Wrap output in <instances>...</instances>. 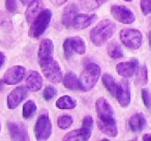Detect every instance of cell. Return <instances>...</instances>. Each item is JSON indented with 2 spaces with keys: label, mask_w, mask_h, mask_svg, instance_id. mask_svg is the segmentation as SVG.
I'll use <instances>...</instances> for the list:
<instances>
[{
  "label": "cell",
  "mask_w": 151,
  "mask_h": 141,
  "mask_svg": "<svg viewBox=\"0 0 151 141\" xmlns=\"http://www.w3.org/2000/svg\"><path fill=\"white\" fill-rule=\"evenodd\" d=\"M140 7L144 15L151 14V0H141Z\"/></svg>",
  "instance_id": "33"
},
{
  "label": "cell",
  "mask_w": 151,
  "mask_h": 141,
  "mask_svg": "<svg viewBox=\"0 0 151 141\" xmlns=\"http://www.w3.org/2000/svg\"><path fill=\"white\" fill-rule=\"evenodd\" d=\"M40 65L42 67L45 78L53 83H59L63 80L61 67L54 58L40 59Z\"/></svg>",
  "instance_id": "3"
},
{
  "label": "cell",
  "mask_w": 151,
  "mask_h": 141,
  "mask_svg": "<svg viewBox=\"0 0 151 141\" xmlns=\"http://www.w3.org/2000/svg\"><path fill=\"white\" fill-rule=\"evenodd\" d=\"M63 50H64V55H65V58L69 59L73 54V48H71L70 44H69V40L66 38L63 43Z\"/></svg>",
  "instance_id": "34"
},
{
  "label": "cell",
  "mask_w": 151,
  "mask_h": 141,
  "mask_svg": "<svg viewBox=\"0 0 151 141\" xmlns=\"http://www.w3.org/2000/svg\"><path fill=\"white\" fill-rule=\"evenodd\" d=\"M91 136V131L86 130V129L82 128L79 129V130L71 131V132L67 133L64 137H63V140L66 141H75V140H80V141H85L88 140Z\"/></svg>",
  "instance_id": "20"
},
{
  "label": "cell",
  "mask_w": 151,
  "mask_h": 141,
  "mask_svg": "<svg viewBox=\"0 0 151 141\" xmlns=\"http://www.w3.org/2000/svg\"><path fill=\"white\" fill-rule=\"evenodd\" d=\"M142 99H143V102H144V105L146 106V108L148 109H151V93L149 89L147 88H143L142 91Z\"/></svg>",
  "instance_id": "31"
},
{
  "label": "cell",
  "mask_w": 151,
  "mask_h": 141,
  "mask_svg": "<svg viewBox=\"0 0 151 141\" xmlns=\"http://www.w3.org/2000/svg\"><path fill=\"white\" fill-rule=\"evenodd\" d=\"M31 0H21V2L23 3V4H27V3H29Z\"/></svg>",
  "instance_id": "41"
},
{
  "label": "cell",
  "mask_w": 151,
  "mask_h": 141,
  "mask_svg": "<svg viewBox=\"0 0 151 141\" xmlns=\"http://www.w3.org/2000/svg\"><path fill=\"white\" fill-rule=\"evenodd\" d=\"M115 97L117 98L118 103L123 108L128 107L130 103V91H129V85L128 82L123 79L117 84V89H116Z\"/></svg>",
  "instance_id": "11"
},
{
  "label": "cell",
  "mask_w": 151,
  "mask_h": 141,
  "mask_svg": "<svg viewBox=\"0 0 151 141\" xmlns=\"http://www.w3.org/2000/svg\"><path fill=\"white\" fill-rule=\"evenodd\" d=\"M111 14L117 21L123 24H132L136 19L134 13L123 5H113L111 7Z\"/></svg>",
  "instance_id": "7"
},
{
  "label": "cell",
  "mask_w": 151,
  "mask_h": 141,
  "mask_svg": "<svg viewBox=\"0 0 151 141\" xmlns=\"http://www.w3.org/2000/svg\"><path fill=\"white\" fill-rule=\"evenodd\" d=\"M42 86V77L36 71H31L26 78V87L31 91H38Z\"/></svg>",
  "instance_id": "15"
},
{
  "label": "cell",
  "mask_w": 151,
  "mask_h": 141,
  "mask_svg": "<svg viewBox=\"0 0 151 141\" xmlns=\"http://www.w3.org/2000/svg\"><path fill=\"white\" fill-rule=\"evenodd\" d=\"M97 127L99 129L104 133V134L108 135L111 137H116L118 134V129L117 124H116L115 120H101L97 119Z\"/></svg>",
  "instance_id": "18"
},
{
  "label": "cell",
  "mask_w": 151,
  "mask_h": 141,
  "mask_svg": "<svg viewBox=\"0 0 151 141\" xmlns=\"http://www.w3.org/2000/svg\"><path fill=\"white\" fill-rule=\"evenodd\" d=\"M77 106V101L69 95H63L56 102V107L59 109H73Z\"/></svg>",
  "instance_id": "25"
},
{
  "label": "cell",
  "mask_w": 151,
  "mask_h": 141,
  "mask_svg": "<svg viewBox=\"0 0 151 141\" xmlns=\"http://www.w3.org/2000/svg\"><path fill=\"white\" fill-rule=\"evenodd\" d=\"M103 83L105 85V87L107 88V90L111 93L112 95L115 97L116 95V89H117V84H116L114 78L110 74H104L103 76Z\"/></svg>",
  "instance_id": "27"
},
{
  "label": "cell",
  "mask_w": 151,
  "mask_h": 141,
  "mask_svg": "<svg viewBox=\"0 0 151 141\" xmlns=\"http://www.w3.org/2000/svg\"><path fill=\"white\" fill-rule=\"evenodd\" d=\"M148 82V71H147L146 65H143L139 69L138 75H137V83L140 85H146Z\"/></svg>",
  "instance_id": "29"
},
{
  "label": "cell",
  "mask_w": 151,
  "mask_h": 141,
  "mask_svg": "<svg viewBox=\"0 0 151 141\" xmlns=\"http://www.w3.org/2000/svg\"><path fill=\"white\" fill-rule=\"evenodd\" d=\"M108 0H79V7L83 11L90 12L99 9Z\"/></svg>",
  "instance_id": "22"
},
{
  "label": "cell",
  "mask_w": 151,
  "mask_h": 141,
  "mask_svg": "<svg viewBox=\"0 0 151 141\" xmlns=\"http://www.w3.org/2000/svg\"><path fill=\"white\" fill-rule=\"evenodd\" d=\"M34 134L37 140H47L52 134V124L47 112L40 114L34 126Z\"/></svg>",
  "instance_id": "6"
},
{
  "label": "cell",
  "mask_w": 151,
  "mask_h": 141,
  "mask_svg": "<svg viewBox=\"0 0 151 141\" xmlns=\"http://www.w3.org/2000/svg\"><path fill=\"white\" fill-rule=\"evenodd\" d=\"M143 140L144 141H148V140H151V135L149 134H146L143 136Z\"/></svg>",
  "instance_id": "39"
},
{
  "label": "cell",
  "mask_w": 151,
  "mask_h": 141,
  "mask_svg": "<svg viewBox=\"0 0 151 141\" xmlns=\"http://www.w3.org/2000/svg\"><path fill=\"white\" fill-rule=\"evenodd\" d=\"M119 36L122 44L132 50L139 49L143 42L142 32L139 31L138 29H132V28L123 29L120 31Z\"/></svg>",
  "instance_id": "5"
},
{
  "label": "cell",
  "mask_w": 151,
  "mask_h": 141,
  "mask_svg": "<svg viewBox=\"0 0 151 141\" xmlns=\"http://www.w3.org/2000/svg\"><path fill=\"white\" fill-rule=\"evenodd\" d=\"M108 54L113 59L121 58V57L123 56L121 46H120L116 40H113V42L109 43V45H108Z\"/></svg>",
  "instance_id": "26"
},
{
  "label": "cell",
  "mask_w": 151,
  "mask_h": 141,
  "mask_svg": "<svg viewBox=\"0 0 151 141\" xmlns=\"http://www.w3.org/2000/svg\"><path fill=\"white\" fill-rule=\"evenodd\" d=\"M129 128L132 132H141L146 126V119H145L144 114L136 113L129 118Z\"/></svg>",
  "instance_id": "21"
},
{
  "label": "cell",
  "mask_w": 151,
  "mask_h": 141,
  "mask_svg": "<svg viewBox=\"0 0 151 141\" xmlns=\"http://www.w3.org/2000/svg\"><path fill=\"white\" fill-rule=\"evenodd\" d=\"M54 53V45L53 42L49 38L42 40L38 48V58L40 59H48L52 58Z\"/></svg>",
  "instance_id": "19"
},
{
  "label": "cell",
  "mask_w": 151,
  "mask_h": 141,
  "mask_svg": "<svg viewBox=\"0 0 151 141\" xmlns=\"http://www.w3.org/2000/svg\"><path fill=\"white\" fill-rule=\"evenodd\" d=\"M5 7L9 13H15L17 11V1L16 0H5Z\"/></svg>",
  "instance_id": "36"
},
{
  "label": "cell",
  "mask_w": 151,
  "mask_h": 141,
  "mask_svg": "<svg viewBox=\"0 0 151 141\" xmlns=\"http://www.w3.org/2000/svg\"><path fill=\"white\" fill-rule=\"evenodd\" d=\"M7 128L11 135L12 140H28V131L27 128L21 122H7Z\"/></svg>",
  "instance_id": "12"
},
{
  "label": "cell",
  "mask_w": 151,
  "mask_h": 141,
  "mask_svg": "<svg viewBox=\"0 0 151 141\" xmlns=\"http://www.w3.org/2000/svg\"><path fill=\"white\" fill-rule=\"evenodd\" d=\"M116 25L111 20H103L90 31V40L95 46H103L114 34Z\"/></svg>",
  "instance_id": "1"
},
{
  "label": "cell",
  "mask_w": 151,
  "mask_h": 141,
  "mask_svg": "<svg viewBox=\"0 0 151 141\" xmlns=\"http://www.w3.org/2000/svg\"><path fill=\"white\" fill-rule=\"evenodd\" d=\"M123 1H127V2H130V1H132V0H123Z\"/></svg>",
  "instance_id": "43"
},
{
  "label": "cell",
  "mask_w": 151,
  "mask_h": 141,
  "mask_svg": "<svg viewBox=\"0 0 151 141\" xmlns=\"http://www.w3.org/2000/svg\"><path fill=\"white\" fill-rule=\"evenodd\" d=\"M68 40L73 52L78 53V54H84L86 51V45L82 38L73 36V38H68Z\"/></svg>",
  "instance_id": "24"
},
{
  "label": "cell",
  "mask_w": 151,
  "mask_h": 141,
  "mask_svg": "<svg viewBox=\"0 0 151 141\" xmlns=\"http://www.w3.org/2000/svg\"><path fill=\"white\" fill-rule=\"evenodd\" d=\"M52 19V12L50 9H42L35 19L32 21L29 29V36L32 38H38L48 28Z\"/></svg>",
  "instance_id": "4"
},
{
  "label": "cell",
  "mask_w": 151,
  "mask_h": 141,
  "mask_svg": "<svg viewBox=\"0 0 151 141\" xmlns=\"http://www.w3.org/2000/svg\"><path fill=\"white\" fill-rule=\"evenodd\" d=\"M44 9V2L42 0H31L28 5V9L25 13V18L27 20V22L31 23L34 19L36 18V16L40 13Z\"/></svg>",
  "instance_id": "16"
},
{
  "label": "cell",
  "mask_w": 151,
  "mask_h": 141,
  "mask_svg": "<svg viewBox=\"0 0 151 141\" xmlns=\"http://www.w3.org/2000/svg\"><path fill=\"white\" fill-rule=\"evenodd\" d=\"M101 76V67L94 62H90L85 67L79 79V86L83 91H88L95 86Z\"/></svg>",
  "instance_id": "2"
},
{
  "label": "cell",
  "mask_w": 151,
  "mask_h": 141,
  "mask_svg": "<svg viewBox=\"0 0 151 141\" xmlns=\"http://www.w3.org/2000/svg\"><path fill=\"white\" fill-rule=\"evenodd\" d=\"M77 12H78V7H77V5L75 3H68L65 7L62 14V19L61 20H62L63 25L66 28H69L73 26V22L76 15H77Z\"/></svg>",
  "instance_id": "17"
},
{
  "label": "cell",
  "mask_w": 151,
  "mask_h": 141,
  "mask_svg": "<svg viewBox=\"0 0 151 141\" xmlns=\"http://www.w3.org/2000/svg\"><path fill=\"white\" fill-rule=\"evenodd\" d=\"M36 105L33 101H27L23 106V117L26 119H29L35 114Z\"/></svg>",
  "instance_id": "28"
},
{
  "label": "cell",
  "mask_w": 151,
  "mask_h": 141,
  "mask_svg": "<svg viewBox=\"0 0 151 141\" xmlns=\"http://www.w3.org/2000/svg\"><path fill=\"white\" fill-rule=\"evenodd\" d=\"M138 67H139L138 59H132V60L126 61V62H120L116 65L117 73L120 76L124 77V78L132 77L137 72Z\"/></svg>",
  "instance_id": "13"
},
{
  "label": "cell",
  "mask_w": 151,
  "mask_h": 141,
  "mask_svg": "<svg viewBox=\"0 0 151 141\" xmlns=\"http://www.w3.org/2000/svg\"><path fill=\"white\" fill-rule=\"evenodd\" d=\"M82 128L86 129V130H89V131H92V128H93V118L92 116H85L83 118V121H82Z\"/></svg>",
  "instance_id": "35"
},
{
  "label": "cell",
  "mask_w": 151,
  "mask_h": 141,
  "mask_svg": "<svg viewBox=\"0 0 151 141\" xmlns=\"http://www.w3.org/2000/svg\"><path fill=\"white\" fill-rule=\"evenodd\" d=\"M96 18L97 17L95 14H90V15H87V14H78V15H76L75 19H73V26L78 30L84 29V28L89 27L96 20Z\"/></svg>",
  "instance_id": "14"
},
{
  "label": "cell",
  "mask_w": 151,
  "mask_h": 141,
  "mask_svg": "<svg viewBox=\"0 0 151 141\" xmlns=\"http://www.w3.org/2000/svg\"><path fill=\"white\" fill-rule=\"evenodd\" d=\"M4 61H5V55L3 54L2 52H0V67H1L3 65Z\"/></svg>",
  "instance_id": "38"
},
{
  "label": "cell",
  "mask_w": 151,
  "mask_h": 141,
  "mask_svg": "<svg viewBox=\"0 0 151 141\" xmlns=\"http://www.w3.org/2000/svg\"><path fill=\"white\" fill-rule=\"evenodd\" d=\"M95 110L97 116L101 120H115L114 118V111L110 103L105 98H99L95 102Z\"/></svg>",
  "instance_id": "9"
},
{
  "label": "cell",
  "mask_w": 151,
  "mask_h": 141,
  "mask_svg": "<svg viewBox=\"0 0 151 141\" xmlns=\"http://www.w3.org/2000/svg\"><path fill=\"white\" fill-rule=\"evenodd\" d=\"M56 93H57L56 89H55L53 86H47L46 88L44 89V93H42V95H44L45 100L50 101V100H52L53 98L55 97Z\"/></svg>",
  "instance_id": "32"
},
{
  "label": "cell",
  "mask_w": 151,
  "mask_h": 141,
  "mask_svg": "<svg viewBox=\"0 0 151 141\" xmlns=\"http://www.w3.org/2000/svg\"><path fill=\"white\" fill-rule=\"evenodd\" d=\"M73 124V117L70 115H67V114H64V115H61L60 117L57 120V124L60 129L62 130H65V129L69 128Z\"/></svg>",
  "instance_id": "30"
},
{
  "label": "cell",
  "mask_w": 151,
  "mask_h": 141,
  "mask_svg": "<svg viewBox=\"0 0 151 141\" xmlns=\"http://www.w3.org/2000/svg\"><path fill=\"white\" fill-rule=\"evenodd\" d=\"M50 1H51V2H52L54 5H56V7H59V5L64 4V3L66 2L67 0H50Z\"/></svg>",
  "instance_id": "37"
},
{
  "label": "cell",
  "mask_w": 151,
  "mask_h": 141,
  "mask_svg": "<svg viewBox=\"0 0 151 141\" xmlns=\"http://www.w3.org/2000/svg\"><path fill=\"white\" fill-rule=\"evenodd\" d=\"M0 131H1V122H0Z\"/></svg>",
  "instance_id": "44"
},
{
  "label": "cell",
  "mask_w": 151,
  "mask_h": 141,
  "mask_svg": "<svg viewBox=\"0 0 151 141\" xmlns=\"http://www.w3.org/2000/svg\"><path fill=\"white\" fill-rule=\"evenodd\" d=\"M3 83H4V81H2V80H0V93L3 90Z\"/></svg>",
  "instance_id": "40"
},
{
  "label": "cell",
  "mask_w": 151,
  "mask_h": 141,
  "mask_svg": "<svg viewBox=\"0 0 151 141\" xmlns=\"http://www.w3.org/2000/svg\"><path fill=\"white\" fill-rule=\"evenodd\" d=\"M63 85H64L65 88L71 89V90H76V89L80 88L78 78L73 72H67L65 74V76L63 77Z\"/></svg>",
  "instance_id": "23"
},
{
  "label": "cell",
  "mask_w": 151,
  "mask_h": 141,
  "mask_svg": "<svg viewBox=\"0 0 151 141\" xmlns=\"http://www.w3.org/2000/svg\"><path fill=\"white\" fill-rule=\"evenodd\" d=\"M28 91L27 88L24 86H18L9 93L7 95V107L9 109H15L20 105V103L27 98Z\"/></svg>",
  "instance_id": "10"
},
{
  "label": "cell",
  "mask_w": 151,
  "mask_h": 141,
  "mask_svg": "<svg viewBox=\"0 0 151 141\" xmlns=\"http://www.w3.org/2000/svg\"><path fill=\"white\" fill-rule=\"evenodd\" d=\"M26 69L22 65H14L11 69H9L5 72L4 76H3V81L5 84L7 85H15L18 84L23 80L25 77Z\"/></svg>",
  "instance_id": "8"
},
{
  "label": "cell",
  "mask_w": 151,
  "mask_h": 141,
  "mask_svg": "<svg viewBox=\"0 0 151 141\" xmlns=\"http://www.w3.org/2000/svg\"><path fill=\"white\" fill-rule=\"evenodd\" d=\"M149 44H150V49H151V32L149 33Z\"/></svg>",
  "instance_id": "42"
}]
</instances>
